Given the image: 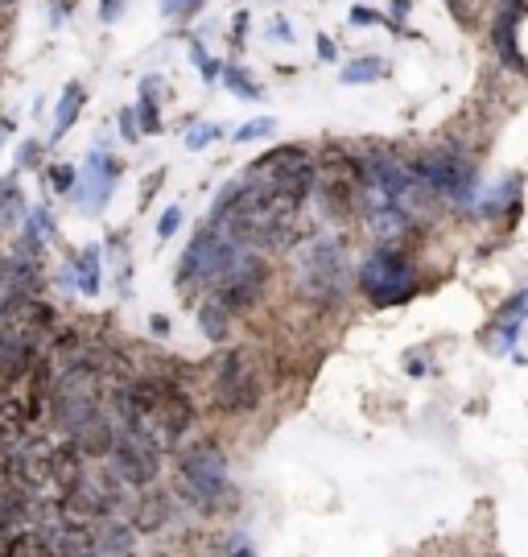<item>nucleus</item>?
<instances>
[{
    "label": "nucleus",
    "mask_w": 528,
    "mask_h": 557,
    "mask_svg": "<svg viewBox=\"0 0 528 557\" xmlns=\"http://www.w3.org/2000/svg\"><path fill=\"white\" fill-rule=\"evenodd\" d=\"M314 190L322 199V211L331 220H355L368 199V174L364 161L347 153L343 145H327L322 158L314 161Z\"/></svg>",
    "instance_id": "obj_1"
},
{
    "label": "nucleus",
    "mask_w": 528,
    "mask_h": 557,
    "mask_svg": "<svg viewBox=\"0 0 528 557\" xmlns=\"http://www.w3.org/2000/svg\"><path fill=\"white\" fill-rule=\"evenodd\" d=\"M177 492L198 512H223L232 504V479H228V458L216 442H195L177 458Z\"/></svg>",
    "instance_id": "obj_2"
},
{
    "label": "nucleus",
    "mask_w": 528,
    "mask_h": 557,
    "mask_svg": "<svg viewBox=\"0 0 528 557\" xmlns=\"http://www.w3.org/2000/svg\"><path fill=\"white\" fill-rule=\"evenodd\" d=\"M364 161V174H368V186L372 190H380L384 199L396 207V211H405L409 220H417V215H426L433 207V190L430 182L421 178L413 165H405V161H396L389 153V149H368V158Z\"/></svg>",
    "instance_id": "obj_3"
},
{
    "label": "nucleus",
    "mask_w": 528,
    "mask_h": 557,
    "mask_svg": "<svg viewBox=\"0 0 528 557\" xmlns=\"http://www.w3.org/2000/svg\"><path fill=\"white\" fill-rule=\"evenodd\" d=\"M359 289L372 306H405L421 289L413 260L396 248H376L359 269Z\"/></svg>",
    "instance_id": "obj_4"
},
{
    "label": "nucleus",
    "mask_w": 528,
    "mask_h": 557,
    "mask_svg": "<svg viewBox=\"0 0 528 557\" xmlns=\"http://www.w3.org/2000/svg\"><path fill=\"white\" fill-rule=\"evenodd\" d=\"M265 285H269V264L256 257L253 248H244V252H235L232 264L219 273L216 301L228 314H244V310H253L256 301H260Z\"/></svg>",
    "instance_id": "obj_5"
},
{
    "label": "nucleus",
    "mask_w": 528,
    "mask_h": 557,
    "mask_svg": "<svg viewBox=\"0 0 528 557\" xmlns=\"http://www.w3.org/2000/svg\"><path fill=\"white\" fill-rule=\"evenodd\" d=\"M235 252H244L240 244H232V239L223 236L219 227H202L195 239H191V248L182 252V260H177V285H195V281H202V285H216L219 273L228 269L235 260Z\"/></svg>",
    "instance_id": "obj_6"
},
{
    "label": "nucleus",
    "mask_w": 528,
    "mask_h": 557,
    "mask_svg": "<svg viewBox=\"0 0 528 557\" xmlns=\"http://www.w3.org/2000/svg\"><path fill=\"white\" fill-rule=\"evenodd\" d=\"M112 475L128 487H149L161 471V446L140 430L116 425V446H112Z\"/></svg>",
    "instance_id": "obj_7"
},
{
    "label": "nucleus",
    "mask_w": 528,
    "mask_h": 557,
    "mask_svg": "<svg viewBox=\"0 0 528 557\" xmlns=\"http://www.w3.org/2000/svg\"><path fill=\"white\" fill-rule=\"evenodd\" d=\"M211 393H216L219 409H253L260 400V372L248 351H232L216 363L211 372Z\"/></svg>",
    "instance_id": "obj_8"
},
{
    "label": "nucleus",
    "mask_w": 528,
    "mask_h": 557,
    "mask_svg": "<svg viewBox=\"0 0 528 557\" xmlns=\"http://www.w3.org/2000/svg\"><path fill=\"white\" fill-rule=\"evenodd\" d=\"M417 174L430 182V190L442 195V199H454V202L475 199V165L463 153H451V149L426 153V161L417 165Z\"/></svg>",
    "instance_id": "obj_9"
},
{
    "label": "nucleus",
    "mask_w": 528,
    "mask_h": 557,
    "mask_svg": "<svg viewBox=\"0 0 528 557\" xmlns=\"http://www.w3.org/2000/svg\"><path fill=\"white\" fill-rule=\"evenodd\" d=\"M306 281H310V289L318 298H339L343 294V248L331 244V239L314 244L310 260H306Z\"/></svg>",
    "instance_id": "obj_10"
},
{
    "label": "nucleus",
    "mask_w": 528,
    "mask_h": 557,
    "mask_svg": "<svg viewBox=\"0 0 528 557\" xmlns=\"http://www.w3.org/2000/svg\"><path fill=\"white\" fill-rule=\"evenodd\" d=\"M38 269H34V260L25 257H9L0 260V319L25 298H38Z\"/></svg>",
    "instance_id": "obj_11"
},
{
    "label": "nucleus",
    "mask_w": 528,
    "mask_h": 557,
    "mask_svg": "<svg viewBox=\"0 0 528 557\" xmlns=\"http://www.w3.org/2000/svg\"><path fill=\"white\" fill-rule=\"evenodd\" d=\"M120 178V161L116 158H103V153H91L87 165H83V186H78V207L87 215H96L99 207L108 202V190L112 182Z\"/></svg>",
    "instance_id": "obj_12"
},
{
    "label": "nucleus",
    "mask_w": 528,
    "mask_h": 557,
    "mask_svg": "<svg viewBox=\"0 0 528 557\" xmlns=\"http://www.w3.org/2000/svg\"><path fill=\"white\" fill-rule=\"evenodd\" d=\"M71 442H75V450L83 458H108L112 446H116V421L108 418L103 409H96L91 418L78 421L75 430H71Z\"/></svg>",
    "instance_id": "obj_13"
},
{
    "label": "nucleus",
    "mask_w": 528,
    "mask_h": 557,
    "mask_svg": "<svg viewBox=\"0 0 528 557\" xmlns=\"http://www.w3.org/2000/svg\"><path fill=\"white\" fill-rule=\"evenodd\" d=\"M83 103H87V91H83V83H66V87H62L59 108H54V133H50V140H62L66 133H71V124L78 120Z\"/></svg>",
    "instance_id": "obj_14"
},
{
    "label": "nucleus",
    "mask_w": 528,
    "mask_h": 557,
    "mask_svg": "<svg viewBox=\"0 0 528 557\" xmlns=\"http://www.w3.org/2000/svg\"><path fill=\"white\" fill-rule=\"evenodd\" d=\"M21 215H25V199H21L17 174H9L0 182V232H13Z\"/></svg>",
    "instance_id": "obj_15"
},
{
    "label": "nucleus",
    "mask_w": 528,
    "mask_h": 557,
    "mask_svg": "<svg viewBox=\"0 0 528 557\" xmlns=\"http://www.w3.org/2000/svg\"><path fill=\"white\" fill-rule=\"evenodd\" d=\"M389 75V62L384 59H355L347 71H343V83H376Z\"/></svg>",
    "instance_id": "obj_16"
},
{
    "label": "nucleus",
    "mask_w": 528,
    "mask_h": 557,
    "mask_svg": "<svg viewBox=\"0 0 528 557\" xmlns=\"http://www.w3.org/2000/svg\"><path fill=\"white\" fill-rule=\"evenodd\" d=\"M78 289H83L87 298L99 294V248H87V252L78 257Z\"/></svg>",
    "instance_id": "obj_17"
},
{
    "label": "nucleus",
    "mask_w": 528,
    "mask_h": 557,
    "mask_svg": "<svg viewBox=\"0 0 528 557\" xmlns=\"http://www.w3.org/2000/svg\"><path fill=\"white\" fill-rule=\"evenodd\" d=\"M228 319H232V314H228L219 301H207V306L198 310V326L207 331V338H216V343L228 335Z\"/></svg>",
    "instance_id": "obj_18"
},
{
    "label": "nucleus",
    "mask_w": 528,
    "mask_h": 557,
    "mask_svg": "<svg viewBox=\"0 0 528 557\" xmlns=\"http://www.w3.org/2000/svg\"><path fill=\"white\" fill-rule=\"evenodd\" d=\"M488 4L491 0H451V13H454V21L458 25H479L483 21V13H488Z\"/></svg>",
    "instance_id": "obj_19"
},
{
    "label": "nucleus",
    "mask_w": 528,
    "mask_h": 557,
    "mask_svg": "<svg viewBox=\"0 0 528 557\" xmlns=\"http://www.w3.org/2000/svg\"><path fill=\"white\" fill-rule=\"evenodd\" d=\"M191 59L198 62V71H202V79H207V83H216L219 66H216V62H211V54H207V50H202L198 41H191Z\"/></svg>",
    "instance_id": "obj_20"
},
{
    "label": "nucleus",
    "mask_w": 528,
    "mask_h": 557,
    "mask_svg": "<svg viewBox=\"0 0 528 557\" xmlns=\"http://www.w3.org/2000/svg\"><path fill=\"white\" fill-rule=\"evenodd\" d=\"M46 186H54V190H71V186H75V170H71V165H54V170L46 174Z\"/></svg>",
    "instance_id": "obj_21"
},
{
    "label": "nucleus",
    "mask_w": 528,
    "mask_h": 557,
    "mask_svg": "<svg viewBox=\"0 0 528 557\" xmlns=\"http://www.w3.org/2000/svg\"><path fill=\"white\" fill-rule=\"evenodd\" d=\"M228 83H232L235 91H240V96H244V100H256V87H253V79H248V75H244V71H240V66H228Z\"/></svg>",
    "instance_id": "obj_22"
},
{
    "label": "nucleus",
    "mask_w": 528,
    "mask_h": 557,
    "mask_svg": "<svg viewBox=\"0 0 528 557\" xmlns=\"http://www.w3.org/2000/svg\"><path fill=\"white\" fill-rule=\"evenodd\" d=\"M202 0H161V13L165 17H191Z\"/></svg>",
    "instance_id": "obj_23"
},
{
    "label": "nucleus",
    "mask_w": 528,
    "mask_h": 557,
    "mask_svg": "<svg viewBox=\"0 0 528 557\" xmlns=\"http://www.w3.org/2000/svg\"><path fill=\"white\" fill-rule=\"evenodd\" d=\"M177 223H182V211H177V207H170V211H165V215L157 220V236L170 239V236L177 232Z\"/></svg>",
    "instance_id": "obj_24"
},
{
    "label": "nucleus",
    "mask_w": 528,
    "mask_h": 557,
    "mask_svg": "<svg viewBox=\"0 0 528 557\" xmlns=\"http://www.w3.org/2000/svg\"><path fill=\"white\" fill-rule=\"evenodd\" d=\"M38 153H41L38 140H21V149H17V170H29V165L38 161Z\"/></svg>",
    "instance_id": "obj_25"
},
{
    "label": "nucleus",
    "mask_w": 528,
    "mask_h": 557,
    "mask_svg": "<svg viewBox=\"0 0 528 557\" xmlns=\"http://www.w3.org/2000/svg\"><path fill=\"white\" fill-rule=\"evenodd\" d=\"M219 137V128L216 124H202V128H195V133H191V137H186V145H191V149H202V145H211V140Z\"/></svg>",
    "instance_id": "obj_26"
},
{
    "label": "nucleus",
    "mask_w": 528,
    "mask_h": 557,
    "mask_svg": "<svg viewBox=\"0 0 528 557\" xmlns=\"http://www.w3.org/2000/svg\"><path fill=\"white\" fill-rule=\"evenodd\" d=\"M273 128V120H248L240 133H235V140H253V137H260V133H269Z\"/></svg>",
    "instance_id": "obj_27"
},
{
    "label": "nucleus",
    "mask_w": 528,
    "mask_h": 557,
    "mask_svg": "<svg viewBox=\"0 0 528 557\" xmlns=\"http://www.w3.org/2000/svg\"><path fill=\"white\" fill-rule=\"evenodd\" d=\"M120 13H124V0H103V4H99V21H103V25H112Z\"/></svg>",
    "instance_id": "obj_28"
},
{
    "label": "nucleus",
    "mask_w": 528,
    "mask_h": 557,
    "mask_svg": "<svg viewBox=\"0 0 528 557\" xmlns=\"http://www.w3.org/2000/svg\"><path fill=\"white\" fill-rule=\"evenodd\" d=\"M120 128H124V140H137L140 128H137V116H133V108H124L120 112Z\"/></svg>",
    "instance_id": "obj_29"
},
{
    "label": "nucleus",
    "mask_w": 528,
    "mask_h": 557,
    "mask_svg": "<svg viewBox=\"0 0 528 557\" xmlns=\"http://www.w3.org/2000/svg\"><path fill=\"white\" fill-rule=\"evenodd\" d=\"M352 21H355V25H372V21H380V17H376L372 9H355Z\"/></svg>",
    "instance_id": "obj_30"
},
{
    "label": "nucleus",
    "mask_w": 528,
    "mask_h": 557,
    "mask_svg": "<svg viewBox=\"0 0 528 557\" xmlns=\"http://www.w3.org/2000/svg\"><path fill=\"white\" fill-rule=\"evenodd\" d=\"M318 54H322V59H334V46L327 38H318Z\"/></svg>",
    "instance_id": "obj_31"
},
{
    "label": "nucleus",
    "mask_w": 528,
    "mask_h": 557,
    "mask_svg": "<svg viewBox=\"0 0 528 557\" xmlns=\"http://www.w3.org/2000/svg\"><path fill=\"white\" fill-rule=\"evenodd\" d=\"M273 29H277V38H281V41H290V38H294V34H290V25H285V21H277Z\"/></svg>",
    "instance_id": "obj_32"
},
{
    "label": "nucleus",
    "mask_w": 528,
    "mask_h": 557,
    "mask_svg": "<svg viewBox=\"0 0 528 557\" xmlns=\"http://www.w3.org/2000/svg\"><path fill=\"white\" fill-rule=\"evenodd\" d=\"M9 128H13V124H9V120H0V149H4V140H9Z\"/></svg>",
    "instance_id": "obj_33"
},
{
    "label": "nucleus",
    "mask_w": 528,
    "mask_h": 557,
    "mask_svg": "<svg viewBox=\"0 0 528 557\" xmlns=\"http://www.w3.org/2000/svg\"><path fill=\"white\" fill-rule=\"evenodd\" d=\"M504 4H512V9H520V13H528V0H504Z\"/></svg>",
    "instance_id": "obj_34"
},
{
    "label": "nucleus",
    "mask_w": 528,
    "mask_h": 557,
    "mask_svg": "<svg viewBox=\"0 0 528 557\" xmlns=\"http://www.w3.org/2000/svg\"><path fill=\"white\" fill-rule=\"evenodd\" d=\"M232 557H256V554H253V549H235Z\"/></svg>",
    "instance_id": "obj_35"
},
{
    "label": "nucleus",
    "mask_w": 528,
    "mask_h": 557,
    "mask_svg": "<svg viewBox=\"0 0 528 557\" xmlns=\"http://www.w3.org/2000/svg\"><path fill=\"white\" fill-rule=\"evenodd\" d=\"M0 4H13V0H0Z\"/></svg>",
    "instance_id": "obj_36"
}]
</instances>
